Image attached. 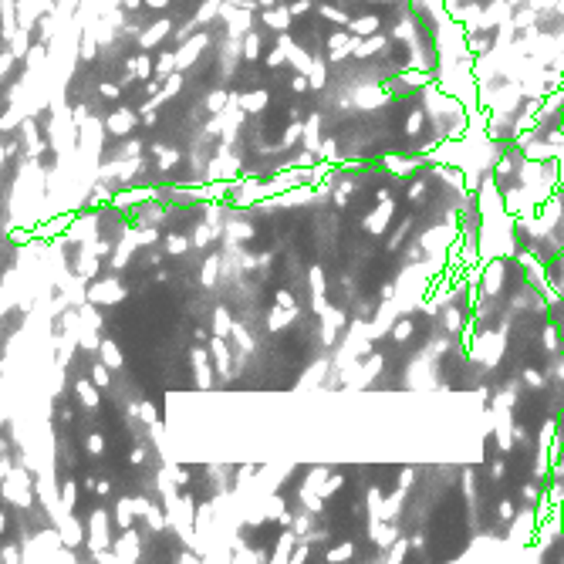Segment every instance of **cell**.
Returning <instances> with one entry per match:
<instances>
[{"label":"cell","mask_w":564,"mask_h":564,"mask_svg":"<svg viewBox=\"0 0 564 564\" xmlns=\"http://www.w3.org/2000/svg\"><path fill=\"white\" fill-rule=\"evenodd\" d=\"M382 47H385V37H382V34H372V41L355 45V51H358V54H372V51H382Z\"/></svg>","instance_id":"44dd1931"},{"label":"cell","mask_w":564,"mask_h":564,"mask_svg":"<svg viewBox=\"0 0 564 564\" xmlns=\"http://www.w3.org/2000/svg\"><path fill=\"white\" fill-rule=\"evenodd\" d=\"M180 163V153H163V163H159V169H169Z\"/></svg>","instance_id":"bcb514c9"},{"label":"cell","mask_w":564,"mask_h":564,"mask_svg":"<svg viewBox=\"0 0 564 564\" xmlns=\"http://www.w3.org/2000/svg\"><path fill=\"white\" fill-rule=\"evenodd\" d=\"M520 497H524L527 503H537V500H541V497H537V483H524V490H520Z\"/></svg>","instance_id":"d6a6232c"},{"label":"cell","mask_w":564,"mask_h":564,"mask_svg":"<svg viewBox=\"0 0 564 564\" xmlns=\"http://www.w3.org/2000/svg\"><path fill=\"white\" fill-rule=\"evenodd\" d=\"M169 0H146V7H166Z\"/></svg>","instance_id":"816d5d0a"},{"label":"cell","mask_w":564,"mask_h":564,"mask_svg":"<svg viewBox=\"0 0 564 564\" xmlns=\"http://www.w3.org/2000/svg\"><path fill=\"white\" fill-rule=\"evenodd\" d=\"M423 119H426V115H423V108H419V112H412L409 122H406V132H409V136H416V132L423 129Z\"/></svg>","instance_id":"f1b7e54d"},{"label":"cell","mask_w":564,"mask_h":564,"mask_svg":"<svg viewBox=\"0 0 564 564\" xmlns=\"http://www.w3.org/2000/svg\"><path fill=\"white\" fill-rule=\"evenodd\" d=\"M125 290L115 284V281H95L92 288H88V298H92L95 305H112V301H119Z\"/></svg>","instance_id":"3957f363"},{"label":"cell","mask_w":564,"mask_h":564,"mask_svg":"<svg viewBox=\"0 0 564 564\" xmlns=\"http://www.w3.org/2000/svg\"><path fill=\"white\" fill-rule=\"evenodd\" d=\"M136 548H139V537L136 534H132V527H129V531H125V541H119V544H115V551H119V558H136Z\"/></svg>","instance_id":"9a60e30c"},{"label":"cell","mask_w":564,"mask_h":564,"mask_svg":"<svg viewBox=\"0 0 564 564\" xmlns=\"http://www.w3.org/2000/svg\"><path fill=\"white\" fill-rule=\"evenodd\" d=\"M355 45H358V37H351L345 31L328 34V61H341L348 51H355Z\"/></svg>","instance_id":"7a4b0ae2"},{"label":"cell","mask_w":564,"mask_h":564,"mask_svg":"<svg viewBox=\"0 0 564 564\" xmlns=\"http://www.w3.org/2000/svg\"><path fill=\"white\" fill-rule=\"evenodd\" d=\"M108 544V537H105V510H95V517H92V548H105Z\"/></svg>","instance_id":"ba28073f"},{"label":"cell","mask_w":564,"mask_h":564,"mask_svg":"<svg viewBox=\"0 0 564 564\" xmlns=\"http://www.w3.org/2000/svg\"><path fill=\"white\" fill-rule=\"evenodd\" d=\"M507 4H510V7H514V4H520V0H507Z\"/></svg>","instance_id":"11a10c76"},{"label":"cell","mask_w":564,"mask_h":564,"mask_svg":"<svg viewBox=\"0 0 564 564\" xmlns=\"http://www.w3.org/2000/svg\"><path fill=\"white\" fill-rule=\"evenodd\" d=\"M119 95H122V92H119L115 85H108V81H105V85H102V98H108V102H115Z\"/></svg>","instance_id":"f6af8a7d"},{"label":"cell","mask_w":564,"mask_h":564,"mask_svg":"<svg viewBox=\"0 0 564 564\" xmlns=\"http://www.w3.org/2000/svg\"><path fill=\"white\" fill-rule=\"evenodd\" d=\"M240 105H244V108H264V105H267V92L244 95V98H240Z\"/></svg>","instance_id":"484cf974"},{"label":"cell","mask_w":564,"mask_h":564,"mask_svg":"<svg viewBox=\"0 0 564 564\" xmlns=\"http://www.w3.org/2000/svg\"><path fill=\"white\" fill-rule=\"evenodd\" d=\"M307 81H311V78L298 75V78H294V81H290V88H294V92H298V95H305V92H307Z\"/></svg>","instance_id":"b9f144b4"},{"label":"cell","mask_w":564,"mask_h":564,"mask_svg":"<svg viewBox=\"0 0 564 564\" xmlns=\"http://www.w3.org/2000/svg\"><path fill=\"white\" fill-rule=\"evenodd\" d=\"M348 554H351V544H341V548H331V554H328V558H331V561H338V558L345 561Z\"/></svg>","instance_id":"60d3db41"},{"label":"cell","mask_w":564,"mask_h":564,"mask_svg":"<svg viewBox=\"0 0 564 564\" xmlns=\"http://www.w3.org/2000/svg\"><path fill=\"white\" fill-rule=\"evenodd\" d=\"M227 324H230L227 311H223V307H220V311H216V335H227Z\"/></svg>","instance_id":"74e56055"},{"label":"cell","mask_w":564,"mask_h":564,"mask_svg":"<svg viewBox=\"0 0 564 564\" xmlns=\"http://www.w3.org/2000/svg\"><path fill=\"white\" fill-rule=\"evenodd\" d=\"M102 362L112 368H122V355L115 348V341H102Z\"/></svg>","instance_id":"5bb4252c"},{"label":"cell","mask_w":564,"mask_h":564,"mask_svg":"<svg viewBox=\"0 0 564 564\" xmlns=\"http://www.w3.org/2000/svg\"><path fill=\"white\" fill-rule=\"evenodd\" d=\"M483 281H487V284H483V290H487V294H497V290L503 288V264H500V260H493V264H490L487 277H483Z\"/></svg>","instance_id":"52a82bcc"},{"label":"cell","mask_w":564,"mask_h":564,"mask_svg":"<svg viewBox=\"0 0 564 564\" xmlns=\"http://www.w3.org/2000/svg\"><path fill=\"white\" fill-rule=\"evenodd\" d=\"M290 7H267L264 11V24L267 28H274V31H288V24H290Z\"/></svg>","instance_id":"5b68a950"},{"label":"cell","mask_w":564,"mask_h":564,"mask_svg":"<svg viewBox=\"0 0 564 564\" xmlns=\"http://www.w3.org/2000/svg\"><path fill=\"white\" fill-rule=\"evenodd\" d=\"M139 412H142V419H146V423H155V419H159V416H155L153 402H142V406H139Z\"/></svg>","instance_id":"d590c367"},{"label":"cell","mask_w":564,"mask_h":564,"mask_svg":"<svg viewBox=\"0 0 564 564\" xmlns=\"http://www.w3.org/2000/svg\"><path fill=\"white\" fill-rule=\"evenodd\" d=\"M514 440H517V442L527 440V429H524V423H517V426H514Z\"/></svg>","instance_id":"681fc988"},{"label":"cell","mask_w":564,"mask_h":564,"mask_svg":"<svg viewBox=\"0 0 564 564\" xmlns=\"http://www.w3.org/2000/svg\"><path fill=\"white\" fill-rule=\"evenodd\" d=\"M75 392H78V399H81V402H85L88 409H95V406H98V392H95L92 382H78Z\"/></svg>","instance_id":"4fadbf2b"},{"label":"cell","mask_w":564,"mask_h":564,"mask_svg":"<svg viewBox=\"0 0 564 564\" xmlns=\"http://www.w3.org/2000/svg\"><path fill=\"white\" fill-rule=\"evenodd\" d=\"M166 250H169V254H186V250H189V240L180 237V233H169V237H166Z\"/></svg>","instance_id":"e0dca14e"},{"label":"cell","mask_w":564,"mask_h":564,"mask_svg":"<svg viewBox=\"0 0 564 564\" xmlns=\"http://www.w3.org/2000/svg\"><path fill=\"white\" fill-rule=\"evenodd\" d=\"M257 54H260V37H257V34H247V41H244V58H247V61H254Z\"/></svg>","instance_id":"603a6c76"},{"label":"cell","mask_w":564,"mask_h":564,"mask_svg":"<svg viewBox=\"0 0 564 564\" xmlns=\"http://www.w3.org/2000/svg\"><path fill=\"white\" fill-rule=\"evenodd\" d=\"M78 490H75V483L68 480V483H61V503L68 507V510H75V503H78V497H75Z\"/></svg>","instance_id":"cb8c5ba5"},{"label":"cell","mask_w":564,"mask_h":564,"mask_svg":"<svg viewBox=\"0 0 564 564\" xmlns=\"http://www.w3.org/2000/svg\"><path fill=\"white\" fill-rule=\"evenodd\" d=\"M136 240H139V244H155V240H159V233H155V230H142Z\"/></svg>","instance_id":"ee69618b"},{"label":"cell","mask_w":564,"mask_h":564,"mask_svg":"<svg viewBox=\"0 0 564 564\" xmlns=\"http://www.w3.org/2000/svg\"><path fill=\"white\" fill-rule=\"evenodd\" d=\"M412 331H416V324H412V321L406 318V321H399V324H396V331H392V338H396L399 345H402V341H409V338H412Z\"/></svg>","instance_id":"ffe728a7"},{"label":"cell","mask_w":564,"mask_h":564,"mask_svg":"<svg viewBox=\"0 0 564 564\" xmlns=\"http://www.w3.org/2000/svg\"><path fill=\"white\" fill-rule=\"evenodd\" d=\"M105 129L112 132V136H129L132 129H136V112L132 108H115L112 115L105 119Z\"/></svg>","instance_id":"6da1fadb"},{"label":"cell","mask_w":564,"mask_h":564,"mask_svg":"<svg viewBox=\"0 0 564 564\" xmlns=\"http://www.w3.org/2000/svg\"><path fill=\"white\" fill-rule=\"evenodd\" d=\"M213 277H216V257L206 260V281L203 284H213Z\"/></svg>","instance_id":"c3c4849f"},{"label":"cell","mask_w":564,"mask_h":564,"mask_svg":"<svg viewBox=\"0 0 564 564\" xmlns=\"http://www.w3.org/2000/svg\"><path fill=\"white\" fill-rule=\"evenodd\" d=\"M534 20H537V11H531V7H520L517 14H514V28H531Z\"/></svg>","instance_id":"d6986e66"},{"label":"cell","mask_w":564,"mask_h":564,"mask_svg":"<svg viewBox=\"0 0 564 564\" xmlns=\"http://www.w3.org/2000/svg\"><path fill=\"white\" fill-rule=\"evenodd\" d=\"M307 11H311V4H307V0H294V4H290V14H294V17H305Z\"/></svg>","instance_id":"f35d334b"},{"label":"cell","mask_w":564,"mask_h":564,"mask_svg":"<svg viewBox=\"0 0 564 564\" xmlns=\"http://www.w3.org/2000/svg\"><path fill=\"white\" fill-rule=\"evenodd\" d=\"M172 68H180V54H159V61H155V75L159 78H169L172 75Z\"/></svg>","instance_id":"7c38bea8"},{"label":"cell","mask_w":564,"mask_h":564,"mask_svg":"<svg viewBox=\"0 0 564 564\" xmlns=\"http://www.w3.org/2000/svg\"><path fill=\"white\" fill-rule=\"evenodd\" d=\"M290 544H294V534H281V541H277V558H288V551H290Z\"/></svg>","instance_id":"4dcf8cb0"},{"label":"cell","mask_w":564,"mask_h":564,"mask_svg":"<svg viewBox=\"0 0 564 564\" xmlns=\"http://www.w3.org/2000/svg\"><path fill=\"white\" fill-rule=\"evenodd\" d=\"M11 47H14V58H24V54H28V47H31V45H28V34L17 31L14 41H11Z\"/></svg>","instance_id":"d4e9b609"},{"label":"cell","mask_w":564,"mask_h":564,"mask_svg":"<svg viewBox=\"0 0 564 564\" xmlns=\"http://www.w3.org/2000/svg\"><path fill=\"white\" fill-rule=\"evenodd\" d=\"M277 305H281V307H294V294H290V290H277Z\"/></svg>","instance_id":"7bdbcfd3"},{"label":"cell","mask_w":564,"mask_h":564,"mask_svg":"<svg viewBox=\"0 0 564 564\" xmlns=\"http://www.w3.org/2000/svg\"><path fill=\"white\" fill-rule=\"evenodd\" d=\"M169 28H172V24H169V17H159L153 28H146V31H142V37H139L142 51H149V47H159V41H163V37L169 34Z\"/></svg>","instance_id":"277c9868"},{"label":"cell","mask_w":564,"mask_h":564,"mask_svg":"<svg viewBox=\"0 0 564 564\" xmlns=\"http://www.w3.org/2000/svg\"><path fill=\"white\" fill-rule=\"evenodd\" d=\"M85 446H88V453H102V450H105V440L95 433V436H88V442H85Z\"/></svg>","instance_id":"8d00e7d4"},{"label":"cell","mask_w":564,"mask_h":564,"mask_svg":"<svg viewBox=\"0 0 564 564\" xmlns=\"http://www.w3.org/2000/svg\"><path fill=\"white\" fill-rule=\"evenodd\" d=\"M544 348H548V351H558V348H561V338H558V328H548V331H544Z\"/></svg>","instance_id":"f546056e"},{"label":"cell","mask_w":564,"mask_h":564,"mask_svg":"<svg viewBox=\"0 0 564 564\" xmlns=\"http://www.w3.org/2000/svg\"><path fill=\"white\" fill-rule=\"evenodd\" d=\"M61 541L68 544V551L81 544V527H78L75 520H64V524H61Z\"/></svg>","instance_id":"8fae6325"},{"label":"cell","mask_w":564,"mask_h":564,"mask_svg":"<svg viewBox=\"0 0 564 564\" xmlns=\"http://www.w3.org/2000/svg\"><path fill=\"white\" fill-rule=\"evenodd\" d=\"M206 105H210V112H216V108L227 105V92H213L210 98H206Z\"/></svg>","instance_id":"1f68e13d"},{"label":"cell","mask_w":564,"mask_h":564,"mask_svg":"<svg viewBox=\"0 0 564 564\" xmlns=\"http://www.w3.org/2000/svg\"><path fill=\"white\" fill-rule=\"evenodd\" d=\"M125 7H129V11H136V7H142V0H125Z\"/></svg>","instance_id":"f5cc1de1"},{"label":"cell","mask_w":564,"mask_h":564,"mask_svg":"<svg viewBox=\"0 0 564 564\" xmlns=\"http://www.w3.org/2000/svg\"><path fill=\"white\" fill-rule=\"evenodd\" d=\"M290 527H294V534H298V537H305L307 527H311V517H294V524H290Z\"/></svg>","instance_id":"836d02e7"},{"label":"cell","mask_w":564,"mask_h":564,"mask_svg":"<svg viewBox=\"0 0 564 564\" xmlns=\"http://www.w3.org/2000/svg\"><path fill=\"white\" fill-rule=\"evenodd\" d=\"M257 4H264V7H274V0H257Z\"/></svg>","instance_id":"db71d44e"},{"label":"cell","mask_w":564,"mask_h":564,"mask_svg":"<svg viewBox=\"0 0 564 564\" xmlns=\"http://www.w3.org/2000/svg\"><path fill=\"white\" fill-rule=\"evenodd\" d=\"M139 153H142V142H139V139H132V142L125 146V155H129V159H136Z\"/></svg>","instance_id":"7dc6e473"},{"label":"cell","mask_w":564,"mask_h":564,"mask_svg":"<svg viewBox=\"0 0 564 564\" xmlns=\"http://www.w3.org/2000/svg\"><path fill=\"white\" fill-rule=\"evenodd\" d=\"M318 14L324 17V20H335V24H351V17L345 14L341 7H331V4H324V7H321Z\"/></svg>","instance_id":"2e32d148"},{"label":"cell","mask_w":564,"mask_h":564,"mask_svg":"<svg viewBox=\"0 0 564 564\" xmlns=\"http://www.w3.org/2000/svg\"><path fill=\"white\" fill-rule=\"evenodd\" d=\"M497 514H500L503 520H514V503H510V500H500V507H497Z\"/></svg>","instance_id":"ab89813d"},{"label":"cell","mask_w":564,"mask_h":564,"mask_svg":"<svg viewBox=\"0 0 564 564\" xmlns=\"http://www.w3.org/2000/svg\"><path fill=\"white\" fill-rule=\"evenodd\" d=\"M379 24H382V17L379 14H368V17H358V20H351V31L355 34H379Z\"/></svg>","instance_id":"9c48e42d"},{"label":"cell","mask_w":564,"mask_h":564,"mask_svg":"<svg viewBox=\"0 0 564 564\" xmlns=\"http://www.w3.org/2000/svg\"><path fill=\"white\" fill-rule=\"evenodd\" d=\"M382 298H385V301H389V298H396V288H392V284H385V288H382Z\"/></svg>","instance_id":"f907efd6"},{"label":"cell","mask_w":564,"mask_h":564,"mask_svg":"<svg viewBox=\"0 0 564 564\" xmlns=\"http://www.w3.org/2000/svg\"><path fill=\"white\" fill-rule=\"evenodd\" d=\"M392 210H396V206H392V199H382V206L365 220L368 230H372V233H382V230H385V223L392 220Z\"/></svg>","instance_id":"8992f818"},{"label":"cell","mask_w":564,"mask_h":564,"mask_svg":"<svg viewBox=\"0 0 564 564\" xmlns=\"http://www.w3.org/2000/svg\"><path fill=\"white\" fill-rule=\"evenodd\" d=\"M524 379L531 382L534 389H541V385H544V375H541V372H534V368H524Z\"/></svg>","instance_id":"e575fe53"},{"label":"cell","mask_w":564,"mask_h":564,"mask_svg":"<svg viewBox=\"0 0 564 564\" xmlns=\"http://www.w3.org/2000/svg\"><path fill=\"white\" fill-rule=\"evenodd\" d=\"M108 368H112V365H105V362H95L92 372H88V375H92V382L98 385V389H105V385H108Z\"/></svg>","instance_id":"ac0fdd59"},{"label":"cell","mask_w":564,"mask_h":564,"mask_svg":"<svg viewBox=\"0 0 564 564\" xmlns=\"http://www.w3.org/2000/svg\"><path fill=\"white\" fill-rule=\"evenodd\" d=\"M95 51H98V45H95V37H92V34H85V37H81V58H85V61H92V58H95Z\"/></svg>","instance_id":"83f0119b"},{"label":"cell","mask_w":564,"mask_h":564,"mask_svg":"<svg viewBox=\"0 0 564 564\" xmlns=\"http://www.w3.org/2000/svg\"><path fill=\"white\" fill-rule=\"evenodd\" d=\"M307 78H311V88H321V85H324V64L315 61L311 71H307Z\"/></svg>","instance_id":"4316f807"},{"label":"cell","mask_w":564,"mask_h":564,"mask_svg":"<svg viewBox=\"0 0 564 564\" xmlns=\"http://www.w3.org/2000/svg\"><path fill=\"white\" fill-rule=\"evenodd\" d=\"M409 203L412 206H423V203H426V183H423V180L409 186Z\"/></svg>","instance_id":"7402d4cb"},{"label":"cell","mask_w":564,"mask_h":564,"mask_svg":"<svg viewBox=\"0 0 564 564\" xmlns=\"http://www.w3.org/2000/svg\"><path fill=\"white\" fill-rule=\"evenodd\" d=\"M125 68H129V75L142 78V81H146V78L153 75V61H149L146 54H139V58H129V61H125Z\"/></svg>","instance_id":"30bf717a"}]
</instances>
